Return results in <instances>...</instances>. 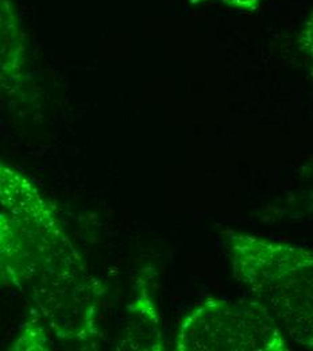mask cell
Returning <instances> with one entry per match:
<instances>
[{"label": "cell", "mask_w": 313, "mask_h": 351, "mask_svg": "<svg viewBox=\"0 0 313 351\" xmlns=\"http://www.w3.org/2000/svg\"><path fill=\"white\" fill-rule=\"evenodd\" d=\"M0 206L22 230L29 253L26 287L46 324L58 338L88 341L95 334L97 282L37 186L1 162Z\"/></svg>", "instance_id": "obj_1"}, {"label": "cell", "mask_w": 313, "mask_h": 351, "mask_svg": "<svg viewBox=\"0 0 313 351\" xmlns=\"http://www.w3.org/2000/svg\"><path fill=\"white\" fill-rule=\"evenodd\" d=\"M284 345L266 311L247 304L210 302L179 331V350H284Z\"/></svg>", "instance_id": "obj_2"}, {"label": "cell", "mask_w": 313, "mask_h": 351, "mask_svg": "<svg viewBox=\"0 0 313 351\" xmlns=\"http://www.w3.org/2000/svg\"><path fill=\"white\" fill-rule=\"evenodd\" d=\"M25 37L10 0H0V92L18 84L25 66Z\"/></svg>", "instance_id": "obj_3"}, {"label": "cell", "mask_w": 313, "mask_h": 351, "mask_svg": "<svg viewBox=\"0 0 313 351\" xmlns=\"http://www.w3.org/2000/svg\"><path fill=\"white\" fill-rule=\"evenodd\" d=\"M29 253L18 220L0 214V288L26 287Z\"/></svg>", "instance_id": "obj_4"}, {"label": "cell", "mask_w": 313, "mask_h": 351, "mask_svg": "<svg viewBox=\"0 0 313 351\" xmlns=\"http://www.w3.org/2000/svg\"><path fill=\"white\" fill-rule=\"evenodd\" d=\"M45 332L40 326L29 324L26 331L14 343V350H45Z\"/></svg>", "instance_id": "obj_5"}, {"label": "cell", "mask_w": 313, "mask_h": 351, "mask_svg": "<svg viewBox=\"0 0 313 351\" xmlns=\"http://www.w3.org/2000/svg\"><path fill=\"white\" fill-rule=\"evenodd\" d=\"M193 1H212V3H219V4H224L238 10H253L262 0H193Z\"/></svg>", "instance_id": "obj_6"}]
</instances>
